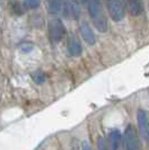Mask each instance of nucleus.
Returning a JSON list of instances; mask_svg holds the SVG:
<instances>
[{"mask_svg": "<svg viewBox=\"0 0 149 150\" xmlns=\"http://www.w3.org/2000/svg\"><path fill=\"white\" fill-rule=\"evenodd\" d=\"M88 14L98 32L104 33L107 30V21L102 8L101 0H88Z\"/></svg>", "mask_w": 149, "mask_h": 150, "instance_id": "nucleus-1", "label": "nucleus"}, {"mask_svg": "<svg viewBox=\"0 0 149 150\" xmlns=\"http://www.w3.org/2000/svg\"><path fill=\"white\" fill-rule=\"evenodd\" d=\"M49 38L52 43H59L66 34V27L60 18H52L48 24Z\"/></svg>", "mask_w": 149, "mask_h": 150, "instance_id": "nucleus-2", "label": "nucleus"}, {"mask_svg": "<svg viewBox=\"0 0 149 150\" xmlns=\"http://www.w3.org/2000/svg\"><path fill=\"white\" fill-rule=\"evenodd\" d=\"M107 10L110 17L114 22L122 21L126 14L123 0H107Z\"/></svg>", "mask_w": 149, "mask_h": 150, "instance_id": "nucleus-3", "label": "nucleus"}, {"mask_svg": "<svg viewBox=\"0 0 149 150\" xmlns=\"http://www.w3.org/2000/svg\"><path fill=\"white\" fill-rule=\"evenodd\" d=\"M124 144L126 150H139V138L137 130L133 125H128L124 132Z\"/></svg>", "mask_w": 149, "mask_h": 150, "instance_id": "nucleus-4", "label": "nucleus"}, {"mask_svg": "<svg viewBox=\"0 0 149 150\" xmlns=\"http://www.w3.org/2000/svg\"><path fill=\"white\" fill-rule=\"evenodd\" d=\"M62 10L66 17L77 19L80 16V6L78 0H62Z\"/></svg>", "mask_w": 149, "mask_h": 150, "instance_id": "nucleus-5", "label": "nucleus"}, {"mask_svg": "<svg viewBox=\"0 0 149 150\" xmlns=\"http://www.w3.org/2000/svg\"><path fill=\"white\" fill-rule=\"evenodd\" d=\"M137 121H138V127H139L140 134L143 138V140L147 141L149 132V120L147 113L145 112L143 110H139L137 112Z\"/></svg>", "mask_w": 149, "mask_h": 150, "instance_id": "nucleus-6", "label": "nucleus"}, {"mask_svg": "<svg viewBox=\"0 0 149 150\" xmlns=\"http://www.w3.org/2000/svg\"><path fill=\"white\" fill-rule=\"evenodd\" d=\"M67 47H68V52L70 55L72 57H78L80 55L82 52V46L79 42L78 38L76 35H70L68 38V42H67Z\"/></svg>", "mask_w": 149, "mask_h": 150, "instance_id": "nucleus-7", "label": "nucleus"}, {"mask_svg": "<svg viewBox=\"0 0 149 150\" xmlns=\"http://www.w3.org/2000/svg\"><path fill=\"white\" fill-rule=\"evenodd\" d=\"M79 30H80V34H82V38H84V41L89 45L95 44V35H94V32L89 27V25L87 23H82L80 26H79Z\"/></svg>", "mask_w": 149, "mask_h": 150, "instance_id": "nucleus-8", "label": "nucleus"}, {"mask_svg": "<svg viewBox=\"0 0 149 150\" xmlns=\"http://www.w3.org/2000/svg\"><path fill=\"white\" fill-rule=\"evenodd\" d=\"M126 5L128 11L131 16H139L143 11L141 0H126Z\"/></svg>", "mask_w": 149, "mask_h": 150, "instance_id": "nucleus-9", "label": "nucleus"}, {"mask_svg": "<svg viewBox=\"0 0 149 150\" xmlns=\"http://www.w3.org/2000/svg\"><path fill=\"white\" fill-rule=\"evenodd\" d=\"M109 142H110V150H119L120 142H121V133L119 130L114 129L110 132Z\"/></svg>", "mask_w": 149, "mask_h": 150, "instance_id": "nucleus-10", "label": "nucleus"}, {"mask_svg": "<svg viewBox=\"0 0 149 150\" xmlns=\"http://www.w3.org/2000/svg\"><path fill=\"white\" fill-rule=\"evenodd\" d=\"M48 10L51 14H58L62 9V0H46Z\"/></svg>", "mask_w": 149, "mask_h": 150, "instance_id": "nucleus-11", "label": "nucleus"}, {"mask_svg": "<svg viewBox=\"0 0 149 150\" xmlns=\"http://www.w3.org/2000/svg\"><path fill=\"white\" fill-rule=\"evenodd\" d=\"M32 78H33V80H34L36 83H38V85L43 83L45 80L44 74L41 72V71H35V72H33V74H32Z\"/></svg>", "mask_w": 149, "mask_h": 150, "instance_id": "nucleus-12", "label": "nucleus"}, {"mask_svg": "<svg viewBox=\"0 0 149 150\" xmlns=\"http://www.w3.org/2000/svg\"><path fill=\"white\" fill-rule=\"evenodd\" d=\"M41 5V0H24V6L28 9H36Z\"/></svg>", "mask_w": 149, "mask_h": 150, "instance_id": "nucleus-13", "label": "nucleus"}, {"mask_svg": "<svg viewBox=\"0 0 149 150\" xmlns=\"http://www.w3.org/2000/svg\"><path fill=\"white\" fill-rule=\"evenodd\" d=\"M97 150H109L107 143H106L103 137H98L97 138Z\"/></svg>", "mask_w": 149, "mask_h": 150, "instance_id": "nucleus-14", "label": "nucleus"}, {"mask_svg": "<svg viewBox=\"0 0 149 150\" xmlns=\"http://www.w3.org/2000/svg\"><path fill=\"white\" fill-rule=\"evenodd\" d=\"M21 50H22L23 52H30L33 50V45L31 44V43H23L21 46Z\"/></svg>", "mask_w": 149, "mask_h": 150, "instance_id": "nucleus-15", "label": "nucleus"}, {"mask_svg": "<svg viewBox=\"0 0 149 150\" xmlns=\"http://www.w3.org/2000/svg\"><path fill=\"white\" fill-rule=\"evenodd\" d=\"M82 150H92V147L87 141H84L82 143Z\"/></svg>", "mask_w": 149, "mask_h": 150, "instance_id": "nucleus-16", "label": "nucleus"}, {"mask_svg": "<svg viewBox=\"0 0 149 150\" xmlns=\"http://www.w3.org/2000/svg\"><path fill=\"white\" fill-rule=\"evenodd\" d=\"M147 141H148V143H149V132H148V138H147Z\"/></svg>", "mask_w": 149, "mask_h": 150, "instance_id": "nucleus-17", "label": "nucleus"}]
</instances>
